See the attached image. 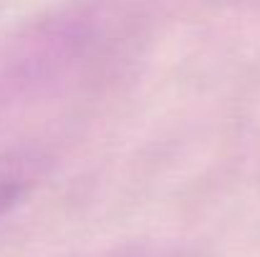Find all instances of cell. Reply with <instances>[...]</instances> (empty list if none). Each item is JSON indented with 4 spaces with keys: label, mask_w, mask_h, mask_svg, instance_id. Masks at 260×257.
Wrapping results in <instances>:
<instances>
[{
    "label": "cell",
    "mask_w": 260,
    "mask_h": 257,
    "mask_svg": "<svg viewBox=\"0 0 260 257\" xmlns=\"http://www.w3.org/2000/svg\"><path fill=\"white\" fill-rule=\"evenodd\" d=\"M33 179V162L23 157H0V217L18 204Z\"/></svg>",
    "instance_id": "cell-1"
}]
</instances>
